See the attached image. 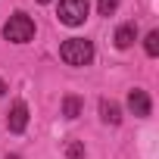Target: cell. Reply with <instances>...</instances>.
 Wrapping results in <instances>:
<instances>
[{"mask_svg":"<svg viewBox=\"0 0 159 159\" xmlns=\"http://www.w3.org/2000/svg\"><path fill=\"white\" fill-rule=\"evenodd\" d=\"M38 3H50V0H38Z\"/></svg>","mask_w":159,"mask_h":159,"instance_id":"4fadbf2b","label":"cell"},{"mask_svg":"<svg viewBox=\"0 0 159 159\" xmlns=\"http://www.w3.org/2000/svg\"><path fill=\"white\" fill-rule=\"evenodd\" d=\"M7 159H19V156H7Z\"/></svg>","mask_w":159,"mask_h":159,"instance_id":"5bb4252c","label":"cell"},{"mask_svg":"<svg viewBox=\"0 0 159 159\" xmlns=\"http://www.w3.org/2000/svg\"><path fill=\"white\" fill-rule=\"evenodd\" d=\"M3 91H7V84H3V81H0V97H3Z\"/></svg>","mask_w":159,"mask_h":159,"instance_id":"7c38bea8","label":"cell"},{"mask_svg":"<svg viewBox=\"0 0 159 159\" xmlns=\"http://www.w3.org/2000/svg\"><path fill=\"white\" fill-rule=\"evenodd\" d=\"M81 153H84V150L78 147V143H72V147H69V156H72V159H78V156H81Z\"/></svg>","mask_w":159,"mask_h":159,"instance_id":"8fae6325","label":"cell"},{"mask_svg":"<svg viewBox=\"0 0 159 159\" xmlns=\"http://www.w3.org/2000/svg\"><path fill=\"white\" fill-rule=\"evenodd\" d=\"M116 7H119V0H100V3H97L100 16H112V13H116Z\"/></svg>","mask_w":159,"mask_h":159,"instance_id":"30bf717a","label":"cell"},{"mask_svg":"<svg viewBox=\"0 0 159 159\" xmlns=\"http://www.w3.org/2000/svg\"><path fill=\"white\" fill-rule=\"evenodd\" d=\"M59 59L66 66H88L94 59V44L88 38H69L62 47H59Z\"/></svg>","mask_w":159,"mask_h":159,"instance_id":"6da1fadb","label":"cell"},{"mask_svg":"<svg viewBox=\"0 0 159 159\" xmlns=\"http://www.w3.org/2000/svg\"><path fill=\"white\" fill-rule=\"evenodd\" d=\"M78 112H81V100L78 97H66L62 100V116L66 119H78Z\"/></svg>","mask_w":159,"mask_h":159,"instance_id":"ba28073f","label":"cell"},{"mask_svg":"<svg viewBox=\"0 0 159 159\" xmlns=\"http://www.w3.org/2000/svg\"><path fill=\"white\" fill-rule=\"evenodd\" d=\"M134 38H137V28H134V25H122V28L116 31V47H119V50H128V47L134 44Z\"/></svg>","mask_w":159,"mask_h":159,"instance_id":"8992f818","label":"cell"},{"mask_svg":"<svg viewBox=\"0 0 159 159\" xmlns=\"http://www.w3.org/2000/svg\"><path fill=\"white\" fill-rule=\"evenodd\" d=\"M128 109H131L137 119H147V116H150V97H147V91H137V88H134V91L128 94Z\"/></svg>","mask_w":159,"mask_h":159,"instance_id":"277c9868","label":"cell"},{"mask_svg":"<svg viewBox=\"0 0 159 159\" xmlns=\"http://www.w3.org/2000/svg\"><path fill=\"white\" fill-rule=\"evenodd\" d=\"M100 116H103L106 125H119V122H122V112H119V106H116L112 100H103V103H100Z\"/></svg>","mask_w":159,"mask_h":159,"instance_id":"52a82bcc","label":"cell"},{"mask_svg":"<svg viewBox=\"0 0 159 159\" xmlns=\"http://www.w3.org/2000/svg\"><path fill=\"white\" fill-rule=\"evenodd\" d=\"M10 131L13 134H19V131H25V125H28V106L25 103H16L13 106V112H10Z\"/></svg>","mask_w":159,"mask_h":159,"instance_id":"5b68a950","label":"cell"},{"mask_svg":"<svg viewBox=\"0 0 159 159\" xmlns=\"http://www.w3.org/2000/svg\"><path fill=\"white\" fill-rule=\"evenodd\" d=\"M143 47H147V53H150V56H156V53H159V31H150V34H147V41H143Z\"/></svg>","mask_w":159,"mask_h":159,"instance_id":"9c48e42d","label":"cell"},{"mask_svg":"<svg viewBox=\"0 0 159 159\" xmlns=\"http://www.w3.org/2000/svg\"><path fill=\"white\" fill-rule=\"evenodd\" d=\"M88 10H91V3L88 0H59V22L62 25H69V28H75V25H81L84 19H88Z\"/></svg>","mask_w":159,"mask_h":159,"instance_id":"3957f363","label":"cell"},{"mask_svg":"<svg viewBox=\"0 0 159 159\" xmlns=\"http://www.w3.org/2000/svg\"><path fill=\"white\" fill-rule=\"evenodd\" d=\"M3 38L13 41V44H28L34 38V22L25 16V13H13L10 22L3 25Z\"/></svg>","mask_w":159,"mask_h":159,"instance_id":"7a4b0ae2","label":"cell"}]
</instances>
